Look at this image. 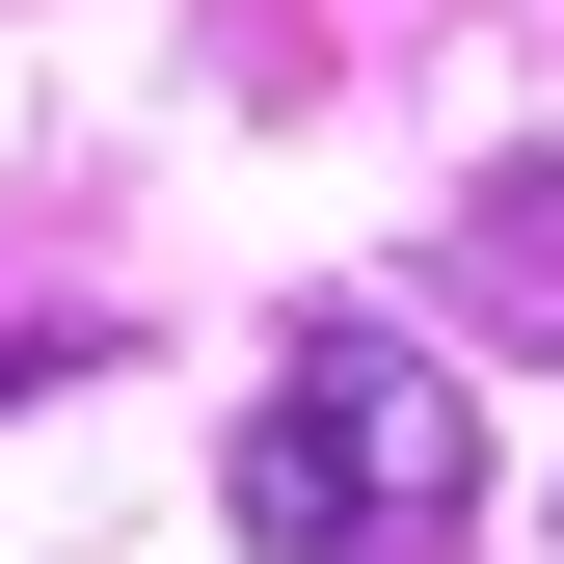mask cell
I'll list each match as a JSON object with an SVG mask.
<instances>
[{
    "mask_svg": "<svg viewBox=\"0 0 564 564\" xmlns=\"http://www.w3.org/2000/svg\"><path fill=\"white\" fill-rule=\"evenodd\" d=\"M216 511H242L269 564H431V538L484 511V403H457L403 323H296L269 403H242V457H216Z\"/></svg>",
    "mask_w": 564,
    "mask_h": 564,
    "instance_id": "obj_1",
    "label": "cell"
},
{
    "mask_svg": "<svg viewBox=\"0 0 564 564\" xmlns=\"http://www.w3.org/2000/svg\"><path fill=\"white\" fill-rule=\"evenodd\" d=\"M457 296H484V323H564V162H511V188L457 216Z\"/></svg>",
    "mask_w": 564,
    "mask_h": 564,
    "instance_id": "obj_2",
    "label": "cell"
}]
</instances>
